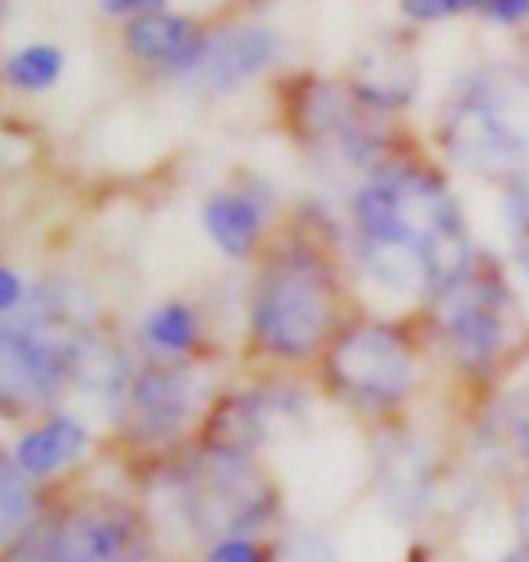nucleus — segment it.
I'll return each instance as SVG.
<instances>
[{
    "label": "nucleus",
    "instance_id": "1",
    "mask_svg": "<svg viewBox=\"0 0 529 562\" xmlns=\"http://www.w3.org/2000/svg\"><path fill=\"white\" fill-rule=\"evenodd\" d=\"M356 250L381 286L439 297L472 269V240L450 189L420 167H389L352 207Z\"/></svg>",
    "mask_w": 529,
    "mask_h": 562
},
{
    "label": "nucleus",
    "instance_id": "2",
    "mask_svg": "<svg viewBox=\"0 0 529 562\" xmlns=\"http://www.w3.org/2000/svg\"><path fill=\"white\" fill-rule=\"evenodd\" d=\"M439 142L453 164L489 182L529 175V74L483 66L457 80L439 116Z\"/></svg>",
    "mask_w": 529,
    "mask_h": 562
},
{
    "label": "nucleus",
    "instance_id": "3",
    "mask_svg": "<svg viewBox=\"0 0 529 562\" xmlns=\"http://www.w3.org/2000/svg\"><path fill=\"white\" fill-rule=\"evenodd\" d=\"M91 330L63 286H37L0 323V400L8 411H44L74 385Z\"/></svg>",
    "mask_w": 529,
    "mask_h": 562
},
{
    "label": "nucleus",
    "instance_id": "4",
    "mask_svg": "<svg viewBox=\"0 0 529 562\" xmlns=\"http://www.w3.org/2000/svg\"><path fill=\"white\" fill-rule=\"evenodd\" d=\"M171 501L178 516L207 541L222 537H255L275 512V490L264 483L247 453L211 447L196 461L175 472Z\"/></svg>",
    "mask_w": 529,
    "mask_h": 562
},
{
    "label": "nucleus",
    "instance_id": "5",
    "mask_svg": "<svg viewBox=\"0 0 529 562\" xmlns=\"http://www.w3.org/2000/svg\"><path fill=\"white\" fill-rule=\"evenodd\" d=\"M330 319V280L316 258L283 255L258 277L250 294V334L264 352L305 360L327 338Z\"/></svg>",
    "mask_w": 529,
    "mask_h": 562
},
{
    "label": "nucleus",
    "instance_id": "6",
    "mask_svg": "<svg viewBox=\"0 0 529 562\" xmlns=\"http://www.w3.org/2000/svg\"><path fill=\"white\" fill-rule=\"evenodd\" d=\"M436 302L442 338L461 367L475 370V374H489L519 349L526 316L508 280L497 269L472 261V269Z\"/></svg>",
    "mask_w": 529,
    "mask_h": 562
},
{
    "label": "nucleus",
    "instance_id": "7",
    "mask_svg": "<svg viewBox=\"0 0 529 562\" xmlns=\"http://www.w3.org/2000/svg\"><path fill=\"white\" fill-rule=\"evenodd\" d=\"M330 381L338 396L359 411H392L414 389V352L399 330L359 323L330 349Z\"/></svg>",
    "mask_w": 529,
    "mask_h": 562
},
{
    "label": "nucleus",
    "instance_id": "8",
    "mask_svg": "<svg viewBox=\"0 0 529 562\" xmlns=\"http://www.w3.org/2000/svg\"><path fill=\"white\" fill-rule=\"evenodd\" d=\"M47 562H146L149 530L135 508L88 501L63 512L37 537Z\"/></svg>",
    "mask_w": 529,
    "mask_h": 562
},
{
    "label": "nucleus",
    "instance_id": "9",
    "mask_svg": "<svg viewBox=\"0 0 529 562\" xmlns=\"http://www.w3.org/2000/svg\"><path fill=\"white\" fill-rule=\"evenodd\" d=\"M203 396H207V385H203L200 370L182 360L149 363L127 389L124 425L142 442L171 439L192 422V414L203 406Z\"/></svg>",
    "mask_w": 529,
    "mask_h": 562
},
{
    "label": "nucleus",
    "instance_id": "10",
    "mask_svg": "<svg viewBox=\"0 0 529 562\" xmlns=\"http://www.w3.org/2000/svg\"><path fill=\"white\" fill-rule=\"evenodd\" d=\"M280 58V37L264 26H233L203 41L192 77L207 91H236Z\"/></svg>",
    "mask_w": 529,
    "mask_h": 562
},
{
    "label": "nucleus",
    "instance_id": "11",
    "mask_svg": "<svg viewBox=\"0 0 529 562\" xmlns=\"http://www.w3.org/2000/svg\"><path fill=\"white\" fill-rule=\"evenodd\" d=\"M127 47L138 63L167 66V69H192L200 58L203 37L189 19L171 11H146L127 26Z\"/></svg>",
    "mask_w": 529,
    "mask_h": 562
},
{
    "label": "nucleus",
    "instance_id": "12",
    "mask_svg": "<svg viewBox=\"0 0 529 562\" xmlns=\"http://www.w3.org/2000/svg\"><path fill=\"white\" fill-rule=\"evenodd\" d=\"M308 127L352 164H374L381 149L378 135L370 131L363 116L356 113V105L334 88H323L316 91V99H308Z\"/></svg>",
    "mask_w": 529,
    "mask_h": 562
},
{
    "label": "nucleus",
    "instance_id": "13",
    "mask_svg": "<svg viewBox=\"0 0 529 562\" xmlns=\"http://www.w3.org/2000/svg\"><path fill=\"white\" fill-rule=\"evenodd\" d=\"M83 447H88V432L74 414H52L41 425L26 428V436L15 442L11 458L19 461V469L41 480L58 469H66L69 461H77Z\"/></svg>",
    "mask_w": 529,
    "mask_h": 562
},
{
    "label": "nucleus",
    "instance_id": "14",
    "mask_svg": "<svg viewBox=\"0 0 529 562\" xmlns=\"http://www.w3.org/2000/svg\"><path fill=\"white\" fill-rule=\"evenodd\" d=\"M417 88L414 58L395 44H374L356 66V94L367 105H403Z\"/></svg>",
    "mask_w": 529,
    "mask_h": 562
},
{
    "label": "nucleus",
    "instance_id": "15",
    "mask_svg": "<svg viewBox=\"0 0 529 562\" xmlns=\"http://www.w3.org/2000/svg\"><path fill=\"white\" fill-rule=\"evenodd\" d=\"M264 225V211L255 196L225 189L203 203V229L214 240V247L228 258H247L258 244V233Z\"/></svg>",
    "mask_w": 529,
    "mask_h": 562
},
{
    "label": "nucleus",
    "instance_id": "16",
    "mask_svg": "<svg viewBox=\"0 0 529 562\" xmlns=\"http://www.w3.org/2000/svg\"><path fill=\"white\" fill-rule=\"evenodd\" d=\"M142 338H146L149 349L160 352L164 360H182L200 338L196 313H192L185 302H164L160 308H153L146 316V323H142Z\"/></svg>",
    "mask_w": 529,
    "mask_h": 562
},
{
    "label": "nucleus",
    "instance_id": "17",
    "mask_svg": "<svg viewBox=\"0 0 529 562\" xmlns=\"http://www.w3.org/2000/svg\"><path fill=\"white\" fill-rule=\"evenodd\" d=\"M33 516V475L19 469L15 458H4L0 469V519H4V544H15L22 530H30Z\"/></svg>",
    "mask_w": 529,
    "mask_h": 562
},
{
    "label": "nucleus",
    "instance_id": "18",
    "mask_svg": "<svg viewBox=\"0 0 529 562\" xmlns=\"http://www.w3.org/2000/svg\"><path fill=\"white\" fill-rule=\"evenodd\" d=\"M63 66H66V58L58 47L30 44V47H19V52L8 58V80L15 83L19 91H44L63 77Z\"/></svg>",
    "mask_w": 529,
    "mask_h": 562
},
{
    "label": "nucleus",
    "instance_id": "19",
    "mask_svg": "<svg viewBox=\"0 0 529 562\" xmlns=\"http://www.w3.org/2000/svg\"><path fill=\"white\" fill-rule=\"evenodd\" d=\"M504 222H508V240L515 266L522 269V277L529 280V178L515 182L504 196Z\"/></svg>",
    "mask_w": 529,
    "mask_h": 562
},
{
    "label": "nucleus",
    "instance_id": "20",
    "mask_svg": "<svg viewBox=\"0 0 529 562\" xmlns=\"http://www.w3.org/2000/svg\"><path fill=\"white\" fill-rule=\"evenodd\" d=\"M203 562H275V555L255 537H222V541H211Z\"/></svg>",
    "mask_w": 529,
    "mask_h": 562
},
{
    "label": "nucleus",
    "instance_id": "21",
    "mask_svg": "<svg viewBox=\"0 0 529 562\" xmlns=\"http://www.w3.org/2000/svg\"><path fill=\"white\" fill-rule=\"evenodd\" d=\"M399 8L414 22H447L464 15V11H479L483 0H399Z\"/></svg>",
    "mask_w": 529,
    "mask_h": 562
},
{
    "label": "nucleus",
    "instance_id": "22",
    "mask_svg": "<svg viewBox=\"0 0 529 562\" xmlns=\"http://www.w3.org/2000/svg\"><path fill=\"white\" fill-rule=\"evenodd\" d=\"M511 439H515V450L529 458V389L519 396L511 411Z\"/></svg>",
    "mask_w": 529,
    "mask_h": 562
},
{
    "label": "nucleus",
    "instance_id": "23",
    "mask_svg": "<svg viewBox=\"0 0 529 562\" xmlns=\"http://www.w3.org/2000/svg\"><path fill=\"white\" fill-rule=\"evenodd\" d=\"M283 562H338V559H334L330 548L316 541V537H302V541L283 555Z\"/></svg>",
    "mask_w": 529,
    "mask_h": 562
},
{
    "label": "nucleus",
    "instance_id": "24",
    "mask_svg": "<svg viewBox=\"0 0 529 562\" xmlns=\"http://www.w3.org/2000/svg\"><path fill=\"white\" fill-rule=\"evenodd\" d=\"M26 294L30 291H22V280H19V272L15 269H4L0 272V308H4V316L8 313H15V308L26 302Z\"/></svg>",
    "mask_w": 529,
    "mask_h": 562
},
{
    "label": "nucleus",
    "instance_id": "25",
    "mask_svg": "<svg viewBox=\"0 0 529 562\" xmlns=\"http://www.w3.org/2000/svg\"><path fill=\"white\" fill-rule=\"evenodd\" d=\"M479 11H486V15L497 22H519L529 15V0H483Z\"/></svg>",
    "mask_w": 529,
    "mask_h": 562
},
{
    "label": "nucleus",
    "instance_id": "26",
    "mask_svg": "<svg viewBox=\"0 0 529 562\" xmlns=\"http://www.w3.org/2000/svg\"><path fill=\"white\" fill-rule=\"evenodd\" d=\"M102 4L110 15H127V11H138V15H146V11H164V0H102Z\"/></svg>",
    "mask_w": 529,
    "mask_h": 562
},
{
    "label": "nucleus",
    "instance_id": "27",
    "mask_svg": "<svg viewBox=\"0 0 529 562\" xmlns=\"http://www.w3.org/2000/svg\"><path fill=\"white\" fill-rule=\"evenodd\" d=\"M515 522H519V541L529 544V475H526V483H522L519 505H515Z\"/></svg>",
    "mask_w": 529,
    "mask_h": 562
},
{
    "label": "nucleus",
    "instance_id": "28",
    "mask_svg": "<svg viewBox=\"0 0 529 562\" xmlns=\"http://www.w3.org/2000/svg\"><path fill=\"white\" fill-rule=\"evenodd\" d=\"M497 562H529V544L519 541V548H511V552L504 555V559H497Z\"/></svg>",
    "mask_w": 529,
    "mask_h": 562
}]
</instances>
